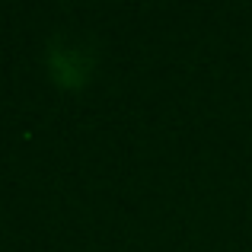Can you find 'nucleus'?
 Returning a JSON list of instances; mask_svg holds the SVG:
<instances>
[]
</instances>
